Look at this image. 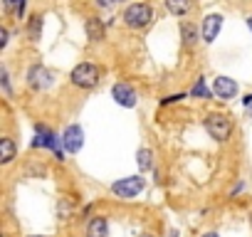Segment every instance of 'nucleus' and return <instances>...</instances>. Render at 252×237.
I'll return each mask as SVG.
<instances>
[{"label":"nucleus","mask_w":252,"mask_h":237,"mask_svg":"<svg viewBox=\"0 0 252 237\" xmlns=\"http://www.w3.org/2000/svg\"><path fill=\"white\" fill-rule=\"evenodd\" d=\"M203 126H205L208 136H210L213 141H220V144L227 141L230 134H232V121H230L225 114H208L205 121H203Z\"/></svg>","instance_id":"nucleus-1"},{"label":"nucleus","mask_w":252,"mask_h":237,"mask_svg":"<svg viewBox=\"0 0 252 237\" xmlns=\"http://www.w3.org/2000/svg\"><path fill=\"white\" fill-rule=\"evenodd\" d=\"M154 20V10L149 3H131L129 8L124 10V23L129 25L131 30H141Z\"/></svg>","instance_id":"nucleus-2"},{"label":"nucleus","mask_w":252,"mask_h":237,"mask_svg":"<svg viewBox=\"0 0 252 237\" xmlns=\"http://www.w3.org/2000/svg\"><path fill=\"white\" fill-rule=\"evenodd\" d=\"M99 67L96 64H92V62H82V64H77L74 69H72V74H69V79H72V84L74 87H79V89H92L96 82H99Z\"/></svg>","instance_id":"nucleus-3"},{"label":"nucleus","mask_w":252,"mask_h":237,"mask_svg":"<svg viewBox=\"0 0 252 237\" xmlns=\"http://www.w3.org/2000/svg\"><path fill=\"white\" fill-rule=\"evenodd\" d=\"M144 188H146V180H144L141 176H129V178H121V180L111 183V193H114L116 198H124V200L136 198Z\"/></svg>","instance_id":"nucleus-4"},{"label":"nucleus","mask_w":252,"mask_h":237,"mask_svg":"<svg viewBox=\"0 0 252 237\" xmlns=\"http://www.w3.org/2000/svg\"><path fill=\"white\" fill-rule=\"evenodd\" d=\"M35 134H37V139L32 141L35 148H52V151L57 153V158L64 161V146H62V139H57V134H52V131H50L47 126H42V124L35 126Z\"/></svg>","instance_id":"nucleus-5"},{"label":"nucleus","mask_w":252,"mask_h":237,"mask_svg":"<svg viewBox=\"0 0 252 237\" xmlns=\"http://www.w3.org/2000/svg\"><path fill=\"white\" fill-rule=\"evenodd\" d=\"M62 146L67 153H79L82 146H84V131L79 124H69L62 134Z\"/></svg>","instance_id":"nucleus-6"},{"label":"nucleus","mask_w":252,"mask_h":237,"mask_svg":"<svg viewBox=\"0 0 252 237\" xmlns=\"http://www.w3.org/2000/svg\"><path fill=\"white\" fill-rule=\"evenodd\" d=\"M52 72L47 69V67H42V64H32L30 67V72H28V84L35 89V91H42V89H47L50 84H52Z\"/></svg>","instance_id":"nucleus-7"},{"label":"nucleus","mask_w":252,"mask_h":237,"mask_svg":"<svg viewBox=\"0 0 252 237\" xmlns=\"http://www.w3.org/2000/svg\"><path fill=\"white\" fill-rule=\"evenodd\" d=\"M111 94H114V101L121 104V106H126V109L136 106V91H134V87H129V84H124V82L114 84Z\"/></svg>","instance_id":"nucleus-8"},{"label":"nucleus","mask_w":252,"mask_h":237,"mask_svg":"<svg viewBox=\"0 0 252 237\" xmlns=\"http://www.w3.org/2000/svg\"><path fill=\"white\" fill-rule=\"evenodd\" d=\"M213 94L218 99H232L237 96V82L230 77H215L213 79Z\"/></svg>","instance_id":"nucleus-9"},{"label":"nucleus","mask_w":252,"mask_h":237,"mask_svg":"<svg viewBox=\"0 0 252 237\" xmlns=\"http://www.w3.org/2000/svg\"><path fill=\"white\" fill-rule=\"evenodd\" d=\"M222 30V15H208L205 20H203V40L205 42H215V37H218V32Z\"/></svg>","instance_id":"nucleus-10"},{"label":"nucleus","mask_w":252,"mask_h":237,"mask_svg":"<svg viewBox=\"0 0 252 237\" xmlns=\"http://www.w3.org/2000/svg\"><path fill=\"white\" fill-rule=\"evenodd\" d=\"M84 237H109V222H106V217L104 215H94L87 222Z\"/></svg>","instance_id":"nucleus-11"},{"label":"nucleus","mask_w":252,"mask_h":237,"mask_svg":"<svg viewBox=\"0 0 252 237\" xmlns=\"http://www.w3.org/2000/svg\"><path fill=\"white\" fill-rule=\"evenodd\" d=\"M163 3H166L168 13L176 15V18H183L193 10V0H163Z\"/></svg>","instance_id":"nucleus-12"},{"label":"nucleus","mask_w":252,"mask_h":237,"mask_svg":"<svg viewBox=\"0 0 252 237\" xmlns=\"http://www.w3.org/2000/svg\"><path fill=\"white\" fill-rule=\"evenodd\" d=\"M104 35H106L104 23H101L99 18H89V20H87V37H89L92 42H99V40H104Z\"/></svg>","instance_id":"nucleus-13"},{"label":"nucleus","mask_w":252,"mask_h":237,"mask_svg":"<svg viewBox=\"0 0 252 237\" xmlns=\"http://www.w3.org/2000/svg\"><path fill=\"white\" fill-rule=\"evenodd\" d=\"M181 35H183V45L188 50H193L198 45V25L193 23H181Z\"/></svg>","instance_id":"nucleus-14"},{"label":"nucleus","mask_w":252,"mask_h":237,"mask_svg":"<svg viewBox=\"0 0 252 237\" xmlns=\"http://www.w3.org/2000/svg\"><path fill=\"white\" fill-rule=\"evenodd\" d=\"M15 153H18V148H15V144H13L10 136H3V139H0V161L8 166V163L15 158Z\"/></svg>","instance_id":"nucleus-15"},{"label":"nucleus","mask_w":252,"mask_h":237,"mask_svg":"<svg viewBox=\"0 0 252 237\" xmlns=\"http://www.w3.org/2000/svg\"><path fill=\"white\" fill-rule=\"evenodd\" d=\"M136 163H139V171H149V168L154 166V153H151V148H141V151L136 153Z\"/></svg>","instance_id":"nucleus-16"},{"label":"nucleus","mask_w":252,"mask_h":237,"mask_svg":"<svg viewBox=\"0 0 252 237\" xmlns=\"http://www.w3.org/2000/svg\"><path fill=\"white\" fill-rule=\"evenodd\" d=\"M40 30H42V20H40V15L30 18V28H28L30 40H40Z\"/></svg>","instance_id":"nucleus-17"},{"label":"nucleus","mask_w":252,"mask_h":237,"mask_svg":"<svg viewBox=\"0 0 252 237\" xmlns=\"http://www.w3.org/2000/svg\"><path fill=\"white\" fill-rule=\"evenodd\" d=\"M190 94H193V96H200V99H208V96H210V89L205 87V79H203V77L195 82V87L190 89Z\"/></svg>","instance_id":"nucleus-18"},{"label":"nucleus","mask_w":252,"mask_h":237,"mask_svg":"<svg viewBox=\"0 0 252 237\" xmlns=\"http://www.w3.org/2000/svg\"><path fill=\"white\" fill-rule=\"evenodd\" d=\"M0 82H3L5 94H10V91H13V89H10V79H8V69H5V67H0Z\"/></svg>","instance_id":"nucleus-19"},{"label":"nucleus","mask_w":252,"mask_h":237,"mask_svg":"<svg viewBox=\"0 0 252 237\" xmlns=\"http://www.w3.org/2000/svg\"><path fill=\"white\" fill-rule=\"evenodd\" d=\"M8 35H10V32H8V28L0 30V47H5V45H8Z\"/></svg>","instance_id":"nucleus-20"},{"label":"nucleus","mask_w":252,"mask_h":237,"mask_svg":"<svg viewBox=\"0 0 252 237\" xmlns=\"http://www.w3.org/2000/svg\"><path fill=\"white\" fill-rule=\"evenodd\" d=\"M3 8L10 13V10H15L18 8V0H3Z\"/></svg>","instance_id":"nucleus-21"},{"label":"nucleus","mask_w":252,"mask_h":237,"mask_svg":"<svg viewBox=\"0 0 252 237\" xmlns=\"http://www.w3.org/2000/svg\"><path fill=\"white\" fill-rule=\"evenodd\" d=\"M25 3H28V0H18V18L25 15Z\"/></svg>","instance_id":"nucleus-22"},{"label":"nucleus","mask_w":252,"mask_h":237,"mask_svg":"<svg viewBox=\"0 0 252 237\" xmlns=\"http://www.w3.org/2000/svg\"><path fill=\"white\" fill-rule=\"evenodd\" d=\"M99 5H114V3H121V0H96Z\"/></svg>","instance_id":"nucleus-23"},{"label":"nucleus","mask_w":252,"mask_h":237,"mask_svg":"<svg viewBox=\"0 0 252 237\" xmlns=\"http://www.w3.org/2000/svg\"><path fill=\"white\" fill-rule=\"evenodd\" d=\"M245 106H247V111H250V116H252V94L245 99Z\"/></svg>","instance_id":"nucleus-24"},{"label":"nucleus","mask_w":252,"mask_h":237,"mask_svg":"<svg viewBox=\"0 0 252 237\" xmlns=\"http://www.w3.org/2000/svg\"><path fill=\"white\" fill-rule=\"evenodd\" d=\"M203 237H220V235H218V232H205Z\"/></svg>","instance_id":"nucleus-25"},{"label":"nucleus","mask_w":252,"mask_h":237,"mask_svg":"<svg viewBox=\"0 0 252 237\" xmlns=\"http://www.w3.org/2000/svg\"><path fill=\"white\" fill-rule=\"evenodd\" d=\"M168 237H178V230H171V232H168Z\"/></svg>","instance_id":"nucleus-26"},{"label":"nucleus","mask_w":252,"mask_h":237,"mask_svg":"<svg viewBox=\"0 0 252 237\" xmlns=\"http://www.w3.org/2000/svg\"><path fill=\"white\" fill-rule=\"evenodd\" d=\"M247 28H250V30H252V15H250V18H247Z\"/></svg>","instance_id":"nucleus-27"},{"label":"nucleus","mask_w":252,"mask_h":237,"mask_svg":"<svg viewBox=\"0 0 252 237\" xmlns=\"http://www.w3.org/2000/svg\"><path fill=\"white\" fill-rule=\"evenodd\" d=\"M139 237H154V235H151V232H141Z\"/></svg>","instance_id":"nucleus-28"},{"label":"nucleus","mask_w":252,"mask_h":237,"mask_svg":"<svg viewBox=\"0 0 252 237\" xmlns=\"http://www.w3.org/2000/svg\"><path fill=\"white\" fill-rule=\"evenodd\" d=\"M28 237H47V235H28Z\"/></svg>","instance_id":"nucleus-29"}]
</instances>
